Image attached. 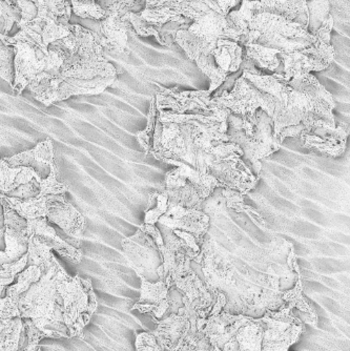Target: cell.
<instances>
[{"label": "cell", "instance_id": "cell-1", "mask_svg": "<svg viewBox=\"0 0 350 351\" xmlns=\"http://www.w3.org/2000/svg\"><path fill=\"white\" fill-rule=\"evenodd\" d=\"M71 31L70 36L58 41L69 52L61 68L62 78L118 77L114 64L104 56V47L94 31L80 25H71Z\"/></svg>", "mask_w": 350, "mask_h": 351}, {"label": "cell", "instance_id": "cell-2", "mask_svg": "<svg viewBox=\"0 0 350 351\" xmlns=\"http://www.w3.org/2000/svg\"><path fill=\"white\" fill-rule=\"evenodd\" d=\"M227 122L229 142L240 145L244 154L243 159L250 162L255 175L259 177L261 160L278 152L282 145L275 135L274 121L264 110H259L256 119L252 121L231 114Z\"/></svg>", "mask_w": 350, "mask_h": 351}, {"label": "cell", "instance_id": "cell-3", "mask_svg": "<svg viewBox=\"0 0 350 351\" xmlns=\"http://www.w3.org/2000/svg\"><path fill=\"white\" fill-rule=\"evenodd\" d=\"M242 149L233 142H219L205 156L200 171L213 176L227 189L239 191L243 196L252 191L258 182L243 159Z\"/></svg>", "mask_w": 350, "mask_h": 351}, {"label": "cell", "instance_id": "cell-4", "mask_svg": "<svg viewBox=\"0 0 350 351\" xmlns=\"http://www.w3.org/2000/svg\"><path fill=\"white\" fill-rule=\"evenodd\" d=\"M57 291L60 295L63 320L69 337L70 339L83 338V330L98 306L92 280L70 276L58 284Z\"/></svg>", "mask_w": 350, "mask_h": 351}, {"label": "cell", "instance_id": "cell-5", "mask_svg": "<svg viewBox=\"0 0 350 351\" xmlns=\"http://www.w3.org/2000/svg\"><path fill=\"white\" fill-rule=\"evenodd\" d=\"M213 98L231 114L244 120L256 119L259 110H264L270 117L274 112V96L262 92L243 75L235 82L231 92L223 90Z\"/></svg>", "mask_w": 350, "mask_h": 351}, {"label": "cell", "instance_id": "cell-6", "mask_svg": "<svg viewBox=\"0 0 350 351\" xmlns=\"http://www.w3.org/2000/svg\"><path fill=\"white\" fill-rule=\"evenodd\" d=\"M211 217L202 210L170 204L169 210L159 219L158 224L170 228L187 243L194 257L199 256L209 232Z\"/></svg>", "mask_w": 350, "mask_h": 351}, {"label": "cell", "instance_id": "cell-7", "mask_svg": "<svg viewBox=\"0 0 350 351\" xmlns=\"http://www.w3.org/2000/svg\"><path fill=\"white\" fill-rule=\"evenodd\" d=\"M174 286L181 293L183 309L191 323L193 333L199 331V323L213 315L218 302V293L211 291L207 283L193 270L173 280Z\"/></svg>", "mask_w": 350, "mask_h": 351}, {"label": "cell", "instance_id": "cell-8", "mask_svg": "<svg viewBox=\"0 0 350 351\" xmlns=\"http://www.w3.org/2000/svg\"><path fill=\"white\" fill-rule=\"evenodd\" d=\"M253 12H268L282 16L310 29L312 19L322 23L327 19L329 3L327 0H242ZM312 33V32H310Z\"/></svg>", "mask_w": 350, "mask_h": 351}, {"label": "cell", "instance_id": "cell-9", "mask_svg": "<svg viewBox=\"0 0 350 351\" xmlns=\"http://www.w3.org/2000/svg\"><path fill=\"white\" fill-rule=\"evenodd\" d=\"M348 137L349 126L345 122L331 123L316 118L306 126L299 139L301 140L302 145L310 151L338 158L345 152Z\"/></svg>", "mask_w": 350, "mask_h": 351}, {"label": "cell", "instance_id": "cell-10", "mask_svg": "<svg viewBox=\"0 0 350 351\" xmlns=\"http://www.w3.org/2000/svg\"><path fill=\"white\" fill-rule=\"evenodd\" d=\"M159 88L156 94L157 110H170L173 113L194 114L211 116L220 113L225 108L221 106L207 90H181L178 88H166L155 84Z\"/></svg>", "mask_w": 350, "mask_h": 351}, {"label": "cell", "instance_id": "cell-11", "mask_svg": "<svg viewBox=\"0 0 350 351\" xmlns=\"http://www.w3.org/2000/svg\"><path fill=\"white\" fill-rule=\"evenodd\" d=\"M38 7V16L33 23L43 27L45 45L62 40L72 34L70 23L72 19V5L70 0H34Z\"/></svg>", "mask_w": 350, "mask_h": 351}, {"label": "cell", "instance_id": "cell-12", "mask_svg": "<svg viewBox=\"0 0 350 351\" xmlns=\"http://www.w3.org/2000/svg\"><path fill=\"white\" fill-rule=\"evenodd\" d=\"M152 321L157 325L152 333L163 350H191V344L198 333H193L191 321L183 307L161 320L152 317Z\"/></svg>", "mask_w": 350, "mask_h": 351}, {"label": "cell", "instance_id": "cell-13", "mask_svg": "<svg viewBox=\"0 0 350 351\" xmlns=\"http://www.w3.org/2000/svg\"><path fill=\"white\" fill-rule=\"evenodd\" d=\"M138 277L141 280V289H140L139 301L132 307L130 311H137L140 313H148L155 319H163L167 315L174 313L172 309L175 307L177 311L181 307L176 306L171 299L172 287H174L173 280L167 278L165 280L159 279V281L150 282L144 278L139 270L134 269Z\"/></svg>", "mask_w": 350, "mask_h": 351}, {"label": "cell", "instance_id": "cell-14", "mask_svg": "<svg viewBox=\"0 0 350 351\" xmlns=\"http://www.w3.org/2000/svg\"><path fill=\"white\" fill-rule=\"evenodd\" d=\"M102 21H92L93 27L90 29L98 35L99 41L104 49L114 54L128 55V31L132 29L126 17L114 11H106Z\"/></svg>", "mask_w": 350, "mask_h": 351}, {"label": "cell", "instance_id": "cell-15", "mask_svg": "<svg viewBox=\"0 0 350 351\" xmlns=\"http://www.w3.org/2000/svg\"><path fill=\"white\" fill-rule=\"evenodd\" d=\"M11 45L15 49V82L12 88L21 95L40 74L43 69L41 58L45 54L34 45L25 41H16Z\"/></svg>", "mask_w": 350, "mask_h": 351}, {"label": "cell", "instance_id": "cell-16", "mask_svg": "<svg viewBox=\"0 0 350 351\" xmlns=\"http://www.w3.org/2000/svg\"><path fill=\"white\" fill-rule=\"evenodd\" d=\"M187 31L205 41L229 39L240 43L241 35L233 29L227 15L218 10H211L189 25Z\"/></svg>", "mask_w": 350, "mask_h": 351}, {"label": "cell", "instance_id": "cell-17", "mask_svg": "<svg viewBox=\"0 0 350 351\" xmlns=\"http://www.w3.org/2000/svg\"><path fill=\"white\" fill-rule=\"evenodd\" d=\"M12 167H27L34 169L41 178H47L52 171L58 169L52 140L47 138L34 149L23 152L12 157L3 158Z\"/></svg>", "mask_w": 350, "mask_h": 351}, {"label": "cell", "instance_id": "cell-18", "mask_svg": "<svg viewBox=\"0 0 350 351\" xmlns=\"http://www.w3.org/2000/svg\"><path fill=\"white\" fill-rule=\"evenodd\" d=\"M27 234L29 236L37 237L45 245L72 263L78 264L82 261V250L79 247L80 245L63 240L57 234L55 228L49 226L47 218L29 221Z\"/></svg>", "mask_w": 350, "mask_h": 351}, {"label": "cell", "instance_id": "cell-19", "mask_svg": "<svg viewBox=\"0 0 350 351\" xmlns=\"http://www.w3.org/2000/svg\"><path fill=\"white\" fill-rule=\"evenodd\" d=\"M47 219L49 223H54L73 238L82 236L86 228V219L71 203L65 200V195H52Z\"/></svg>", "mask_w": 350, "mask_h": 351}, {"label": "cell", "instance_id": "cell-20", "mask_svg": "<svg viewBox=\"0 0 350 351\" xmlns=\"http://www.w3.org/2000/svg\"><path fill=\"white\" fill-rule=\"evenodd\" d=\"M164 184L166 193L169 195L170 204L200 210L201 205L205 201L199 189L185 178L179 167L166 173Z\"/></svg>", "mask_w": 350, "mask_h": 351}, {"label": "cell", "instance_id": "cell-21", "mask_svg": "<svg viewBox=\"0 0 350 351\" xmlns=\"http://www.w3.org/2000/svg\"><path fill=\"white\" fill-rule=\"evenodd\" d=\"M43 271L36 265L25 268L23 273L17 276L15 284H11L5 291V298L0 301V319H12L21 317L19 311V302L21 297L31 289L33 284L40 280ZM23 319V317H21Z\"/></svg>", "mask_w": 350, "mask_h": 351}, {"label": "cell", "instance_id": "cell-22", "mask_svg": "<svg viewBox=\"0 0 350 351\" xmlns=\"http://www.w3.org/2000/svg\"><path fill=\"white\" fill-rule=\"evenodd\" d=\"M117 77H98L95 79L61 78L55 96V102L69 99L79 95H99L114 86Z\"/></svg>", "mask_w": 350, "mask_h": 351}, {"label": "cell", "instance_id": "cell-23", "mask_svg": "<svg viewBox=\"0 0 350 351\" xmlns=\"http://www.w3.org/2000/svg\"><path fill=\"white\" fill-rule=\"evenodd\" d=\"M332 25H334V19L329 14L327 19L314 33L316 41L314 45L303 50L304 54L308 55L310 58L314 59L321 71L326 70L331 64L336 56L335 47H332L331 43H330Z\"/></svg>", "mask_w": 350, "mask_h": 351}, {"label": "cell", "instance_id": "cell-24", "mask_svg": "<svg viewBox=\"0 0 350 351\" xmlns=\"http://www.w3.org/2000/svg\"><path fill=\"white\" fill-rule=\"evenodd\" d=\"M40 176L27 167H12L5 160L0 161V191L1 194L9 195L12 191L27 184Z\"/></svg>", "mask_w": 350, "mask_h": 351}, {"label": "cell", "instance_id": "cell-25", "mask_svg": "<svg viewBox=\"0 0 350 351\" xmlns=\"http://www.w3.org/2000/svg\"><path fill=\"white\" fill-rule=\"evenodd\" d=\"M27 343L21 317L0 319V351H19Z\"/></svg>", "mask_w": 350, "mask_h": 351}, {"label": "cell", "instance_id": "cell-26", "mask_svg": "<svg viewBox=\"0 0 350 351\" xmlns=\"http://www.w3.org/2000/svg\"><path fill=\"white\" fill-rule=\"evenodd\" d=\"M51 197H52V195L23 200V199L14 198V197L5 196V195L1 194V199L5 200L11 208H13L21 217L27 219V221L47 218Z\"/></svg>", "mask_w": 350, "mask_h": 351}, {"label": "cell", "instance_id": "cell-27", "mask_svg": "<svg viewBox=\"0 0 350 351\" xmlns=\"http://www.w3.org/2000/svg\"><path fill=\"white\" fill-rule=\"evenodd\" d=\"M5 250L0 252V263H13L29 252L30 236L27 230L17 232L12 228H5Z\"/></svg>", "mask_w": 350, "mask_h": 351}, {"label": "cell", "instance_id": "cell-28", "mask_svg": "<svg viewBox=\"0 0 350 351\" xmlns=\"http://www.w3.org/2000/svg\"><path fill=\"white\" fill-rule=\"evenodd\" d=\"M121 246L130 259L148 260L154 252H159L153 238L141 228L135 234L122 240Z\"/></svg>", "mask_w": 350, "mask_h": 351}, {"label": "cell", "instance_id": "cell-29", "mask_svg": "<svg viewBox=\"0 0 350 351\" xmlns=\"http://www.w3.org/2000/svg\"><path fill=\"white\" fill-rule=\"evenodd\" d=\"M169 195L163 191H154L150 195L148 206L144 212V224L157 226L159 219L169 210Z\"/></svg>", "mask_w": 350, "mask_h": 351}, {"label": "cell", "instance_id": "cell-30", "mask_svg": "<svg viewBox=\"0 0 350 351\" xmlns=\"http://www.w3.org/2000/svg\"><path fill=\"white\" fill-rule=\"evenodd\" d=\"M21 21V11L16 0H0V35L8 36L14 25Z\"/></svg>", "mask_w": 350, "mask_h": 351}, {"label": "cell", "instance_id": "cell-31", "mask_svg": "<svg viewBox=\"0 0 350 351\" xmlns=\"http://www.w3.org/2000/svg\"><path fill=\"white\" fill-rule=\"evenodd\" d=\"M73 13L82 19L102 21L106 12L97 0H70Z\"/></svg>", "mask_w": 350, "mask_h": 351}, {"label": "cell", "instance_id": "cell-32", "mask_svg": "<svg viewBox=\"0 0 350 351\" xmlns=\"http://www.w3.org/2000/svg\"><path fill=\"white\" fill-rule=\"evenodd\" d=\"M158 110L156 104V97H152L150 110L148 114V126L145 130L137 133V140L142 149L145 151L146 155L151 154L153 149L154 134H155L156 124H157Z\"/></svg>", "mask_w": 350, "mask_h": 351}, {"label": "cell", "instance_id": "cell-33", "mask_svg": "<svg viewBox=\"0 0 350 351\" xmlns=\"http://www.w3.org/2000/svg\"><path fill=\"white\" fill-rule=\"evenodd\" d=\"M106 11H114L126 17L130 13H140L146 8V0H97Z\"/></svg>", "mask_w": 350, "mask_h": 351}, {"label": "cell", "instance_id": "cell-34", "mask_svg": "<svg viewBox=\"0 0 350 351\" xmlns=\"http://www.w3.org/2000/svg\"><path fill=\"white\" fill-rule=\"evenodd\" d=\"M27 265H29V252L19 261L13 262V263L1 264V268H0V289H1V293H5V289H7L13 283L15 278L19 274L23 273Z\"/></svg>", "mask_w": 350, "mask_h": 351}, {"label": "cell", "instance_id": "cell-35", "mask_svg": "<svg viewBox=\"0 0 350 351\" xmlns=\"http://www.w3.org/2000/svg\"><path fill=\"white\" fill-rule=\"evenodd\" d=\"M0 75L10 86L15 82V49L1 43L0 47Z\"/></svg>", "mask_w": 350, "mask_h": 351}, {"label": "cell", "instance_id": "cell-36", "mask_svg": "<svg viewBox=\"0 0 350 351\" xmlns=\"http://www.w3.org/2000/svg\"><path fill=\"white\" fill-rule=\"evenodd\" d=\"M282 299L284 303H288L292 308H296L298 311L308 313L312 320L316 321V313L310 308V305L307 304V302L305 301L303 295H302L301 280L299 279L298 281H296V285H294L292 291L283 293Z\"/></svg>", "mask_w": 350, "mask_h": 351}, {"label": "cell", "instance_id": "cell-37", "mask_svg": "<svg viewBox=\"0 0 350 351\" xmlns=\"http://www.w3.org/2000/svg\"><path fill=\"white\" fill-rule=\"evenodd\" d=\"M58 176V169H54L47 178H37L39 182V189H40V195L39 197L49 196V195H65L69 191L68 184L59 182L57 180Z\"/></svg>", "mask_w": 350, "mask_h": 351}, {"label": "cell", "instance_id": "cell-38", "mask_svg": "<svg viewBox=\"0 0 350 351\" xmlns=\"http://www.w3.org/2000/svg\"><path fill=\"white\" fill-rule=\"evenodd\" d=\"M3 204V215H5V228H12L17 232H25L29 226V221L21 217L19 213L8 205L5 200L1 199Z\"/></svg>", "mask_w": 350, "mask_h": 351}, {"label": "cell", "instance_id": "cell-39", "mask_svg": "<svg viewBox=\"0 0 350 351\" xmlns=\"http://www.w3.org/2000/svg\"><path fill=\"white\" fill-rule=\"evenodd\" d=\"M16 1L21 11V21L17 25L21 29L36 21L38 16V7L34 0H16Z\"/></svg>", "mask_w": 350, "mask_h": 351}, {"label": "cell", "instance_id": "cell-40", "mask_svg": "<svg viewBox=\"0 0 350 351\" xmlns=\"http://www.w3.org/2000/svg\"><path fill=\"white\" fill-rule=\"evenodd\" d=\"M136 349L137 351H165L158 344L157 340L152 332H142L137 335Z\"/></svg>", "mask_w": 350, "mask_h": 351}, {"label": "cell", "instance_id": "cell-41", "mask_svg": "<svg viewBox=\"0 0 350 351\" xmlns=\"http://www.w3.org/2000/svg\"><path fill=\"white\" fill-rule=\"evenodd\" d=\"M171 1L172 0H146V9L162 7Z\"/></svg>", "mask_w": 350, "mask_h": 351}]
</instances>
